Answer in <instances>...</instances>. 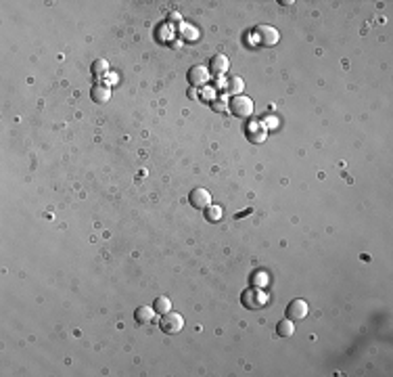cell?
<instances>
[{"mask_svg":"<svg viewBox=\"0 0 393 377\" xmlns=\"http://www.w3.org/2000/svg\"><path fill=\"white\" fill-rule=\"evenodd\" d=\"M230 69V61L226 55H214L212 61H209V74L214 76H224Z\"/></svg>","mask_w":393,"mask_h":377,"instance_id":"9","label":"cell"},{"mask_svg":"<svg viewBox=\"0 0 393 377\" xmlns=\"http://www.w3.org/2000/svg\"><path fill=\"white\" fill-rule=\"evenodd\" d=\"M205 220L207 222H220L222 220V207L220 205H207L205 207Z\"/></svg>","mask_w":393,"mask_h":377,"instance_id":"16","label":"cell"},{"mask_svg":"<svg viewBox=\"0 0 393 377\" xmlns=\"http://www.w3.org/2000/svg\"><path fill=\"white\" fill-rule=\"evenodd\" d=\"M251 285L264 289L266 285H268V275H266L264 271H255L253 275H251Z\"/></svg>","mask_w":393,"mask_h":377,"instance_id":"17","label":"cell"},{"mask_svg":"<svg viewBox=\"0 0 393 377\" xmlns=\"http://www.w3.org/2000/svg\"><path fill=\"white\" fill-rule=\"evenodd\" d=\"M245 134H247V138L251 143H264L266 141V136H268V128H266V124H264V120H259V122H247L245 124Z\"/></svg>","mask_w":393,"mask_h":377,"instance_id":"6","label":"cell"},{"mask_svg":"<svg viewBox=\"0 0 393 377\" xmlns=\"http://www.w3.org/2000/svg\"><path fill=\"white\" fill-rule=\"evenodd\" d=\"M134 320L138 325H149L155 320V308L153 306H138L134 310Z\"/></svg>","mask_w":393,"mask_h":377,"instance_id":"10","label":"cell"},{"mask_svg":"<svg viewBox=\"0 0 393 377\" xmlns=\"http://www.w3.org/2000/svg\"><path fill=\"white\" fill-rule=\"evenodd\" d=\"M194 96H196V92H194V88H192V90H188V99H194Z\"/></svg>","mask_w":393,"mask_h":377,"instance_id":"22","label":"cell"},{"mask_svg":"<svg viewBox=\"0 0 393 377\" xmlns=\"http://www.w3.org/2000/svg\"><path fill=\"white\" fill-rule=\"evenodd\" d=\"M180 32H182V38H184L186 42H196V40H199V30L192 27V25H188V23H182Z\"/></svg>","mask_w":393,"mask_h":377,"instance_id":"15","label":"cell"},{"mask_svg":"<svg viewBox=\"0 0 393 377\" xmlns=\"http://www.w3.org/2000/svg\"><path fill=\"white\" fill-rule=\"evenodd\" d=\"M188 203L194 207V209H205L207 205H212V193L203 187H196L188 193Z\"/></svg>","mask_w":393,"mask_h":377,"instance_id":"8","label":"cell"},{"mask_svg":"<svg viewBox=\"0 0 393 377\" xmlns=\"http://www.w3.org/2000/svg\"><path fill=\"white\" fill-rule=\"evenodd\" d=\"M243 88H245L243 78H238V76H230V78H228V82H226V92L238 96V94L243 92Z\"/></svg>","mask_w":393,"mask_h":377,"instance_id":"12","label":"cell"},{"mask_svg":"<svg viewBox=\"0 0 393 377\" xmlns=\"http://www.w3.org/2000/svg\"><path fill=\"white\" fill-rule=\"evenodd\" d=\"M307 312H310V306H307L305 300L301 298H295L289 302L287 306V318H291L293 323H297V320H303L307 316Z\"/></svg>","mask_w":393,"mask_h":377,"instance_id":"5","label":"cell"},{"mask_svg":"<svg viewBox=\"0 0 393 377\" xmlns=\"http://www.w3.org/2000/svg\"><path fill=\"white\" fill-rule=\"evenodd\" d=\"M90 69H92V76H105L109 72V65H107L105 59H96Z\"/></svg>","mask_w":393,"mask_h":377,"instance_id":"18","label":"cell"},{"mask_svg":"<svg viewBox=\"0 0 393 377\" xmlns=\"http://www.w3.org/2000/svg\"><path fill=\"white\" fill-rule=\"evenodd\" d=\"M159 327H161V331L163 333H167V335H176V333H180L182 331V327H184V318H182V314H178V312H165V314H161V320H159Z\"/></svg>","mask_w":393,"mask_h":377,"instance_id":"3","label":"cell"},{"mask_svg":"<svg viewBox=\"0 0 393 377\" xmlns=\"http://www.w3.org/2000/svg\"><path fill=\"white\" fill-rule=\"evenodd\" d=\"M214 111H218V114H222V111H228V103L224 101V99H218L216 103H212Z\"/></svg>","mask_w":393,"mask_h":377,"instance_id":"20","label":"cell"},{"mask_svg":"<svg viewBox=\"0 0 393 377\" xmlns=\"http://www.w3.org/2000/svg\"><path fill=\"white\" fill-rule=\"evenodd\" d=\"M241 304L249 310H259L268 304V293L261 287H249L241 293Z\"/></svg>","mask_w":393,"mask_h":377,"instance_id":"1","label":"cell"},{"mask_svg":"<svg viewBox=\"0 0 393 377\" xmlns=\"http://www.w3.org/2000/svg\"><path fill=\"white\" fill-rule=\"evenodd\" d=\"M253 101L249 99V96H245V94H238V96H232L230 99V103H228V111L234 116V118H238V120H247V118H251L253 116Z\"/></svg>","mask_w":393,"mask_h":377,"instance_id":"2","label":"cell"},{"mask_svg":"<svg viewBox=\"0 0 393 377\" xmlns=\"http://www.w3.org/2000/svg\"><path fill=\"white\" fill-rule=\"evenodd\" d=\"M165 23H167V25H180V27H182V15H180V13H176V11L167 13Z\"/></svg>","mask_w":393,"mask_h":377,"instance_id":"19","label":"cell"},{"mask_svg":"<svg viewBox=\"0 0 393 377\" xmlns=\"http://www.w3.org/2000/svg\"><path fill=\"white\" fill-rule=\"evenodd\" d=\"M153 308H155V312H159V314L170 312L172 310V300L167 296H159V298H155V302H153Z\"/></svg>","mask_w":393,"mask_h":377,"instance_id":"14","label":"cell"},{"mask_svg":"<svg viewBox=\"0 0 393 377\" xmlns=\"http://www.w3.org/2000/svg\"><path fill=\"white\" fill-rule=\"evenodd\" d=\"M180 44H182V40H174V42H172V48H178Z\"/></svg>","mask_w":393,"mask_h":377,"instance_id":"21","label":"cell"},{"mask_svg":"<svg viewBox=\"0 0 393 377\" xmlns=\"http://www.w3.org/2000/svg\"><path fill=\"white\" fill-rule=\"evenodd\" d=\"M276 333L280 335V338H293V333H295V323H293L291 318L280 320V323L276 325Z\"/></svg>","mask_w":393,"mask_h":377,"instance_id":"13","label":"cell"},{"mask_svg":"<svg viewBox=\"0 0 393 377\" xmlns=\"http://www.w3.org/2000/svg\"><path fill=\"white\" fill-rule=\"evenodd\" d=\"M90 99L98 105H103V103H109L111 101V88L105 86V84H96V86L90 90Z\"/></svg>","mask_w":393,"mask_h":377,"instance_id":"11","label":"cell"},{"mask_svg":"<svg viewBox=\"0 0 393 377\" xmlns=\"http://www.w3.org/2000/svg\"><path fill=\"white\" fill-rule=\"evenodd\" d=\"M209 69L207 67H203V65H192L190 69H188V74H186V80H188V84L192 88H201V86H205L207 84V80H209Z\"/></svg>","mask_w":393,"mask_h":377,"instance_id":"7","label":"cell"},{"mask_svg":"<svg viewBox=\"0 0 393 377\" xmlns=\"http://www.w3.org/2000/svg\"><path fill=\"white\" fill-rule=\"evenodd\" d=\"M255 38H257V44H261V46H276L280 40V34L272 25H257Z\"/></svg>","mask_w":393,"mask_h":377,"instance_id":"4","label":"cell"}]
</instances>
